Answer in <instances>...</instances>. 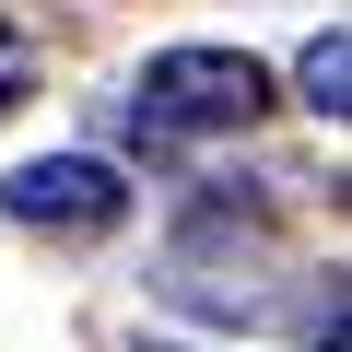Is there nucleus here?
<instances>
[{
  "label": "nucleus",
  "instance_id": "f257e3e1",
  "mask_svg": "<svg viewBox=\"0 0 352 352\" xmlns=\"http://www.w3.org/2000/svg\"><path fill=\"white\" fill-rule=\"evenodd\" d=\"M258 106H270V71L247 47H164L129 82V129L141 141H212V129H247Z\"/></svg>",
  "mask_w": 352,
  "mask_h": 352
},
{
  "label": "nucleus",
  "instance_id": "39448f33",
  "mask_svg": "<svg viewBox=\"0 0 352 352\" xmlns=\"http://www.w3.org/2000/svg\"><path fill=\"white\" fill-rule=\"evenodd\" d=\"M317 352H352V329H340V294H329V329H317Z\"/></svg>",
  "mask_w": 352,
  "mask_h": 352
},
{
  "label": "nucleus",
  "instance_id": "7ed1b4c3",
  "mask_svg": "<svg viewBox=\"0 0 352 352\" xmlns=\"http://www.w3.org/2000/svg\"><path fill=\"white\" fill-rule=\"evenodd\" d=\"M294 82H305V106H317V118H340V106H352V36L329 24V36L294 59Z\"/></svg>",
  "mask_w": 352,
  "mask_h": 352
},
{
  "label": "nucleus",
  "instance_id": "f03ea898",
  "mask_svg": "<svg viewBox=\"0 0 352 352\" xmlns=\"http://www.w3.org/2000/svg\"><path fill=\"white\" fill-rule=\"evenodd\" d=\"M0 212H12V223H47V235H106L129 212V176L94 164V153H36L12 188H0Z\"/></svg>",
  "mask_w": 352,
  "mask_h": 352
},
{
  "label": "nucleus",
  "instance_id": "20e7f679",
  "mask_svg": "<svg viewBox=\"0 0 352 352\" xmlns=\"http://www.w3.org/2000/svg\"><path fill=\"white\" fill-rule=\"evenodd\" d=\"M24 94H36V47H24V36H12V24H0V118H12V106H24Z\"/></svg>",
  "mask_w": 352,
  "mask_h": 352
}]
</instances>
